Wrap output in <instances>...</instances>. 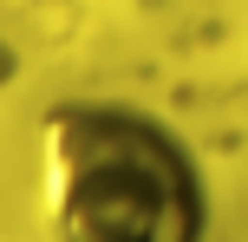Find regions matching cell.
Listing matches in <instances>:
<instances>
[{
  "label": "cell",
  "instance_id": "6da1fadb",
  "mask_svg": "<svg viewBox=\"0 0 248 242\" xmlns=\"http://www.w3.org/2000/svg\"><path fill=\"white\" fill-rule=\"evenodd\" d=\"M33 157L46 242H209L202 157L137 98H59Z\"/></svg>",
  "mask_w": 248,
  "mask_h": 242
}]
</instances>
